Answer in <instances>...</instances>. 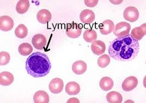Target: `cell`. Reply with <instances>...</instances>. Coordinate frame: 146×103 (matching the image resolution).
Instances as JSON below:
<instances>
[{
  "label": "cell",
  "instance_id": "obj_26",
  "mask_svg": "<svg viewBox=\"0 0 146 103\" xmlns=\"http://www.w3.org/2000/svg\"><path fill=\"white\" fill-rule=\"evenodd\" d=\"M11 59L10 55L6 52L2 51L0 53V64L1 66L6 65L9 63Z\"/></svg>",
  "mask_w": 146,
  "mask_h": 103
},
{
  "label": "cell",
  "instance_id": "obj_23",
  "mask_svg": "<svg viewBox=\"0 0 146 103\" xmlns=\"http://www.w3.org/2000/svg\"><path fill=\"white\" fill-rule=\"evenodd\" d=\"M83 37L87 42L91 43L97 40V34L96 31L93 29H88L85 31L83 34Z\"/></svg>",
  "mask_w": 146,
  "mask_h": 103
},
{
  "label": "cell",
  "instance_id": "obj_12",
  "mask_svg": "<svg viewBox=\"0 0 146 103\" xmlns=\"http://www.w3.org/2000/svg\"><path fill=\"white\" fill-rule=\"evenodd\" d=\"M91 49L94 55H100L105 53L106 46L103 41L100 40H95L92 42Z\"/></svg>",
  "mask_w": 146,
  "mask_h": 103
},
{
  "label": "cell",
  "instance_id": "obj_10",
  "mask_svg": "<svg viewBox=\"0 0 146 103\" xmlns=\"http://www.w3.org/2000/svg\"><path fill=\"white\" fill-rule=\"evenodd\" d=\"M14 27V21L12 18L3 15L0 18V29L3 31L11 30Z\"/></svg>",
  "mask_w": 146,
  "mask_h": 103
},
{
  "label": "cell",
  "instance_id": "obj_25",
  "mask_svg": "<svg viewBox=\"0 0 146 103\" xmlns=\"http://www.w3.org/2000/svg\"><path fill=\"white\" fill-rule=\"evenodd\" d=\"M110 63V57L108 55H104L98 59V65L102 68L108 67Z\"/></svg>",
  "mask_w": 146,
  "mask_h": 103
},
{
  "label": "cell",
  "instance_id": "obj_21",
  "mask_svg": "<svg viewBox=\"0 0 146 103\" xmlns=\"http://www.w3.org/2000/svg\"><path fill=\"white\" fill-rule=\"evenodd\" d=\"M30 2L28 0L19 1L16 6V11L19 14H24L27 12L30 8Z\"/></svg>",
  "mask_w": 146,
  "mask_h": 103
},
{
  "label": "cell",
  "instance_id": "obj_8",
  "mask_svg": "<svg viewBox=\"0 0 146 103\" xmlns=\"http://www.w3.org/2000/svg\"><path fill=\"white\" fill-rule=\"evenodd\" d=\"M95 14L91 9H85L80 13V19L82 23L86 24H90L95 20Z\"/></svg>",
  "mask_w": 146,
  "mask_h": 103
},
{
  "label": "cell",
  "instance_id": "obj_17",
  "mask_svg": "<svg viewBox=\"0 0 146 103\" xmlns=\"http://www.w3.org/2000/svg\"><path fill=\"white\" fill-rule=\"evenodd\" d=\"M33 101L35 103H49V94L45 91H37L34 94Z\"/></svg>",
  "mask_w": 146,
  "mask_h": 103
},
{
  "label": "cell",
  "instance_id": "obj_3",
  "mask_svg": "<svg viewBox=\"0 0 146 103\" xmlns=\"http://www.w3.org/2000/svg\"><path fill=\"white\" fill-rule=\"evenodd\" d=\"M131 25L129 23L122 22L115 25L113 30V34L117 37L124 36L129 34Z\"/></svg>",
  "mask_w": 146,
  "mask_h": 103
},
{
  "label": "cell",
  "instance_id": "obj_9",
  "mask_svg": "<svg viewBox=\"0 0 146 103\" xmlns=\"http://www.w3.org/2000/svg\"><path fill=\"white\" fill-rule=\"evenodd\" d=\"M32 43L34 47L39 50H42L46 44V38L42 34H36L32 37Z\"/></svg>",
  "mask_w": 146,
  "mask_h": 103
},
{
  "label": "cell",
  "instance_id": "obj_13",
  "mask_svg": "<svg viewBox=\"0 0 146 103\" xmlns=\"http://www.w3.org/2000/svg\"><path fill=\"white\" fill-rule=\"evenodd\" d=\"M51 13L48 9H43L40 10L36 14V19L38 21L43 24L48 23L51 20Z\"/></svg>",
  "mask_w": 146,
  "mask_h": 103
},
{
  "label": "cell",
  "instance_id": "obj_7",
  "mask_svg": "<svg viewBox=\"0 0 146 103\" xmlns=\"http://www.w3.org/2000/svg\"><path fill=\"white\" fill-rule=\"evenodd\" d=\"M138 79L133 76H131L125 79L122 83V89L125 92H130L134 90L138 85Z\"/></svg>",
  "mask_w": 146,
  "mask_h": 103
},
{
  "label": "cell",
  "instance_id": "obj_5",
  "mask_svg": "<svg viewBox=\"0 0 146 103\" xmlns=\"http://www.w3.org/2000/svg\"><path fill=\"white\" fill-rule=\"evenodd\" d=\"M66 32L67 36L72 38H76L81 35L82 27L75 23L67 24Z\"/></svg>",
  "mask_w": 146,
  "mask_h": 103
},
{
  "label": "cell",
  "instance_id": "obj_19",
  "mask_svg": "<svg viewBox=\"0 0 146 103\" xmlns=\"http://www.w3.org/2000/svg\"><path fill=\"white\" fill-rule=\"evenodd\" d=\"M106 100L110 103H121L123 101V97L119 92L112 91L107 94Z\"/></svg>",
  "mask_w": 146,
  "mask_h": 103
},
{
  "label": "cell",
  "instance_id": "obj_22",
  "mask_svg": "<svg viewBox=\"0 0 146 103\" xmlns=\"http://www.w3.org/2000/svg\"><path fill=\"white\" fill-rule=\"evenodd\" d=\"M18 51L20 55L23 56H27L33 52V47L28 43H23L19 46Z\"/></svg>",
  "mask_w": 146,
  "mask_h": 103
},
{
  "label": "cell",
  "instance_id": "obj_11",
  "mask_svg": "<svg viewBox=\"0 0 146 103\" xmlns=\"http://www.w3.org/2000/svg\"><path fill=\"white\" fill-rule=\"evenodd\" d=\"M115 28L114 23L109 19L105 20L99 25L100 33L103 35H107L111 34Z\"/></svg>",
  "mask_w": 146,
  "mask_h": 103
},
{
  "label": "cell",
  "instance_id": "obj_15",
  "mask_svg": "<svg viewBox=\"0 0 146 103\" xmlns=\"http://www.w3.org/2000/svg\"><path fill=\"white\" fill-rule=\"evenodd\" d=\"M87 66L85 61H78L74 62L72 65V71L76 75H82L85 73Z\"/></svg>",
  "mask_w": 146,
  "mask_h": 103
},
{
  "label": "cell",
  "instance_id": "obj_24",
  "mask_svg": "<svg viewBox=\"0 0 146 103\" xmlns=\"http://www.w3.org/2000/svg\"><path fill=\"white\" fill-rule=\"evenodd\" d=\"M28 29L24 24L19 25L15 30V35L19 38H24L27 36Z\"/></svg>",
  "mask_w": 146,
  "mask_h": 103
},
{
  "label": "cell",
  "instance_id": "obj_6",
  "mask_svg": "<svg viewBox=\"0 0 146 103\" xmlns=\"http://www.w3.org/2000/svg\"><path fill=\"white\" fill-rule=\"evenodd\" d=\"M64 83L60 78L52 79L49 85V90L54 94H58L63 90Z\"/></svg>",
  "mask_w": 146,
  "mask_h": 103
},
{
  "label": "cell",
  "instance_id": "obj_2",
  "mask_svg": "<svg viewBox=\"0 0 146 103\" xmlns=\"http://www.w3.org/2000/svg\"><path fill=\"white\" fill-rule=\"evenodd\" d=\"M25 68L28 73L35 78L46 76L51 69V63L48 56L40 52H35L26 61Z\"/></svg>",
  "mask_w": 146,
  "mask_h": 103
},
{
  "label": "cell",
  "instance_id": "obj_27",
  "mask_svg": "<svg viewBox=\"0 0 146 103\" xmlns=\"http://www.w3.org/2000/svg\"><path fill=\"white\" fill-rule=\"evenodd\" d=\"M98 0H91V1H88V0H85L84 1L85 4L86 6L89 7H94L96 6L98 3Z\"/></svg>",
  "mask_w": 146,
  "mask_h": 103
},
{
  "label": "cell",
  "instance_id": "obj_16",
  "mask_svg": "<svg viewBox=\"0 0 146 103\" xmlns=\"http://www.w3.org/2000/svg\"><path fill=\"white\" fill-rule=\"evenodd\" d=\"M14 76L8 71H3L0 73V84L3 86H8L14 82Z\"/></svg>",
  "mask_w": 146,
  "mask_h": 103
},
{
  "label": "cell",
  "instance_id": "obj_14",
  "mask_svg": "<svg viewBox=\"0 0 146 103\" xmlns=\"http://www.w3.org/2000/svg\"><path fill=\"white\" fill-rule=\"evenodd\" d=\"M146 24L144 23L139 27H136L131 31V36L137 41H140L146 35Z\"/></svg>",
  "mask_w": 146,
  "mask_h": 103
},
{
  "label": "cell",
  "instance_id": "obj_18",
  "mask_svg": "<svg viewBox=\"0 0 146 103\" xmlns=\"http://www.w3.org/2000/svg\"><path fill=\"white\" fill-rule=\"evenodd\" d=\"M66 92L69 96H75L80 92V85L75 82H70L66 85Z\"/></svg>",
  "mask_w": 146,
  "mask_h": 103
},
{
  "label": "cell",
  "instance_id": "obj_1",
  "mask_svg": "<svg viewBox=\"0 0 146 103\" xmlns=\"http://www.w3.org/2000/svg\"><path fill=\"white\" fill-rule=\"evenodd\" d=\"M140 44L131 35L117 37L110 44V56L115 60L123 62L133 61L137 56Z\"/></svg>",
  "mask_w": 146,
  "mask_h": 103
},
{
  "label": "cell",
  "instance_id": "obj_20",
  "mask_svg": "<svg viewBox=\"0 0 146 103\" xmlns=\"http://www.w3.org/2000/svg\"><path fill=\"white\" fill-rule=\"evenodd\" d=\"M113 81L109 77H104L100 79L99 85L102 90L104 91L111 90L113 87Z\"/></svg>",
  "mask_w": 146,
  "mask_h": 103
},
{
  "label": "cell",
  "instance_id": "obj_4",
  "mask_svg": "<svg viewBox=\"0 0 146 103\" xmlns=\"http://www.w3.org/2000/svg\"><path fill=\"white\" fill-rule=\"evenodd\" d=\"M139 12L138 9L133 6L127 7L123 12L124 18L130 23H134L137 21L139 18Z\"/></svg>",
  "mask_w": 146,
  "mask_h": 103
}]
</instances>
